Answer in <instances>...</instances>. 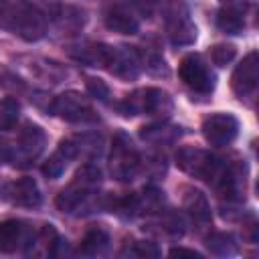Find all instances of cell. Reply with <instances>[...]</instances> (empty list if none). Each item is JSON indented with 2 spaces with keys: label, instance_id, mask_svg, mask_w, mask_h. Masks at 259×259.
<instances>
[{
  "label": "cell",
  "instance_id": "7a4b0ae2",
  "mask_svg": "<svg viewBox=\"0 0 259 259\" xmlns=\"http://www.w3.org/2000/svg\"><path fill=\"white\" fill-rule=\"evenodd\" d=\"M176 166L182 172L208 182L212 188H217L221 184V180L225 178V174L229 170V164L225 160L212 156L210 152H206L202 148H194V146H184L176 152Z\"/></svg>",
  "mask_w": 259,
  "mask_h": 259
},
{
  "label": "cell",
  "instance_id": "4316f807",
  "mask_svg": "<svg viewBox=\"0 0 259 259\" xmlns=\"http://www.w3.org/2000/svg\"><path fill=\"white\" fill-rule=\"evenodd\" d=\"M237 55V49L233 45H227V42H221V45H214L210 47V61L217 65V67H227Z\"/></svg>",
  "mask_w": 259,
  "mask_h": 259
},
{
  "label": "cell",
  "instance_id": "4dcf8cb0",
  "mask_svg": "<svg viewBox=\"0 0 259 259\" xmlns=\"http://www.w3.org/2000/svg\"><path fill=\"white\" fill-rule=\"evenodd\" d=\"M170 255H172V257H196V259L202 257L198 251H194V249H184V247H174V249H170Z\"/></svg>",
  "mask_w": 259,
  "mask_h": 259
},
{
  "label": "cell",
  "instance_id": "9a60e30c",
  "mask_svg": "<svg viewBox=\"0 0 259 259\" xmlns=\"http://www.w3.org/2000/svg\"><path fill=\"white\" fill-rule=\"evenodd\" d=\"M101 144H103L101 136H97V134H83V136H75V138L63 140L59 144V150L69 160L79 158V156H83V158H95L101 152Z\"/></svg>",
  "mask_w": 259,
  "mask_h": 259
},
{
  "label": "cell",
  "instance_id": "ffe728a7",
  "mask_svg": "<svg viewBox=\"0 0 259 259\" xmlns=\"http://www.w3.org/2000/svg\"><path fill=\"white\" fill-rule=\"evenodd\" d=\"M53 20H55V24L61 32L75 34L85 24V12L77 6H59L57 12L53 14Z\"/></svg>",
  "mask_w": 259,
  "mask_h": 259
},
{
  "label": "cell",
  "instance_id": "e0dca14e",
  "mask_svg": "<svg viewBox=\"0 0 259 259\" xmlns=\"http://www.w3.org/2000/svg\"><path fill=\"white\" fill-rule=\"evenodd\" d=\"M180 136H182V127L180 125L162 123V121L160 123L144 125L140 130V138L146 144H152V146H168V144H174Z\"/></svg>",
  "mask_w": 259,
  "mask_h": 259
},
{
  "label": "cell",
  "instance_id": "4fadbf2b",
  "mask_svg": "<svg viewBox=\"0 0 259 259\" xmlns=\"http://www.w3.org/2000/svg\"><path fill=\"white\" fill-rule=\"evenodd\" d=\"M166 22H168V36H170V42L172 45L186 47V45H192L196 40V26L190 20L186 8L172 6L168 10Z\"/></svg>",
  "mask_w": 259,
  "mask_h": 259
},
{
  "label": "cell",
  "instance_id": "f1b7e54d",
  "mask_svg": "<svg viewBox=\"0 0 259 259\" xmlns=\"http://www.w3.org/2000/svg\"><path fill=\"white\" fill-rule=\"evenodd\" d=\"M130 255H136V257H158L160 255V249L156 243L152 241H136L132 249H127Z\"/></svg>",
  "mask_w": 259,
  "mask_h": 259
},
{
  "label": "cell",
  "instance_id": "f546056e",
  "mask_svg": "<svg viewBox=\"0 0 259 259\" xmlns=\"http://www.w3.org/2000/svg\"><path fill=\"white\" fill-rule=\"evenodd\" d=\"M142 63H144V67H146L152 75H168V67H166L164 59H162L160 55H156V53H148Z\"/></svg>",
  "mask_w": 259,
  "mask_h": 259
},
{
  "label": "cell",
  "instance_id": "8992f818",
  "mask_svg": "<svg viewBox=\"0 0 259 259\" xmlns=\"http://www.w3.org/2000/svg\"><path fill=\"white\" fill-rule=\"evenodd\" d=\"M51 113L59 115L69 123H93L99 119L87 97H83L79 91H65L59 97H55Z\"/></svg>",
  "mask_w": 259,
  "mask_h": 259
},
{
  "label": "cell",
  "instance_id": "ac0fdd59",
  "mask_svg": "<svg viewBox=\"0 0 259 259\" xmlns=\"http://www.w3.org/2000/svg\"><path fill=\"white\" fill-rule=\"evenodd\" d=\"M105 26L117 34H136L140 28L138 18L123 6H111L105 12Z\"/></svg>",
  "mask_w": 259,
  "mask_h": 259
},
{
  "label": "cell",
  "instance_id": "83f0119b",
  "mask_svg": "<svg viewBox=\"0 0 259 259\" xmlns=\"http://www.w3.org/2000/svg\"><path fill=\"white\" fill-rule=\"evenodd\" d=\"M85 87H87V93L93 97V99H99V101H105L109 97V87L105 81H101L99 77H87L85 79Z\"/></svg>",
  "mask_w": 259,
  "mask_h": 259
},
{
  "label": "cell",
  "instance_id": "5b68a950",
  "mask_svg": "<svg viewBox=\"0 0 259 259\" xmlns=\"http://www.w3.org/2000/svg\"><path fill=\"white\" fill-rule=\"evenodd\" d=\"M109 170H111V176L119 182L134 180L140 170V154L134 148L125 132H117L113 136L111 154H109Z\"/></svg>",
  "mask_w": 259,
  "mask_h": 259
},
{
  "label": "cell",
  "instance_id": "d4e9b609",
  "mask_svg": "<svg viewBox=\"0 0 259 259\" xmlns=\"http://www.w3.org/2000/svg\"><path fill=\"white\" fill-rule=\"evenodd\" d=\"M158 227H160V233L174 237V239L182 237V233H184V223H182L180 214H176V212H164L158 219Z\"/></svg>",
  "mask_w": 259,
  "mask_h": 259
},
{
  "label": "cell",
  "instance_id": "2e32d148",
  "mask_svg": "<svg viewBox=\"0 0 259 259\" xmlns=\"http://www.w3.org/2000/svg\"><path fill=\"white\" fill-rule=\"evenodd\" d=\"M69 55L87 67H103L105 69L109 55H111V47L101 45V42H83V45L73 47L69 51Z\"/></svg>",
  "mask_w": 259,
  "mask_h": 259
},
{
  "label": "cell",
  "instance_id": "52a82bcc",
  "mask_svg": "<svg viewBox=\"0 0 259 259\" xmlns=\"http://www.w3.org/2000/svg\"><path fill=\"white\" fill-rule=\"evenodd\" d=\"M47 144V134L40 125L36 123H26L18 136L16 146L12 148L10 154V162L16 168H28L34 164V160L42 154Z\"/></svg>",
  "mask_w": 259,
  "mask_h": 259
},
{
  "label": "cell",
  "instance_id": "d6986e66",
  "mask_svg": "<svg viewBox=\"0 0 259 259\" xmlns=\"http://www.w3.org/2000/svg\"><path fill=\"white\" fill-rule=\"evenodd\" d=\"M184 210L190 214V219L196 225H208L210 223V206L206 196L196 188H186V194L182 198Z\"/></svg>",
  "mask_w": 259,
  "mask_h": 259
},
{
  "label": "cell",
  "instance_id": "cb8c5ba5",
  "mask_svg": "<svg viewBox=\"0 0 259 259\" xmlns=\"http://www.w3.org/2000/svg\"><path fill=\"white\" fill-rule=\"evenodd\" d=\"M18 113H20V105L16 99L12 97L0 99V132L12 130L14 123L18 121Z\"/></svg>",
  "mask_w": 259,
  "mask_h": 259
},
{
  "label": "cell",
  "instance_id": "1f68e13d",
  "mask_svg": "<svg viewBox=\"0 0 259 259\" xmlns=\"http://www.w3.org/2000/svg\"><path fill=\"white\" fill-rule=\"evenodd\" d=\"M10 154H12V148L8 146V142L0 140V166L6 164V162H10Z\"/></svg>",
  "mask_w": 259,
  "mask_h": 259
},
{
  "label": "cell",
  "instance_id": "484cf974",
  "mask_svg": "<svg viewBox=\"0 0 259 259\" xmlns=\"http://www.w3.org/2000/svg\"><path fill=\"white\" fill-rule=\"evenodd\" d=\"M67 162H69V158H67L61 150H57V152L42 164V174H45L47 178H59V176L65 172Z\"/></svg>",
  "mask_w": 259,
  "mask_h": 259
},
{
  "label": "cell",
  "instance_id": "6da1fadb",
  "mask_svg": "<svg viewBox=\"0 0 259 259\" xmlns=\"http://www.w3.org/2000/svg\"><path fill=\"white\" fill-rule=\"evenodd\" d=\"M0 24L26 42L40 40L47 32V16L30 2H0Z\"/></svg>",
  "mask_w": 259,
  "mask_h": 259
},
{
  "label": "cell",
  "instance_id": "8fae6325",
  "mask_svg": "<svg viewBox=\"0 0 259 259\" xmlns=\"http://www.w3.org/2000/svg\"><path fill=\"white\" fill-rule=\"evenodd\" d=\"M105 69L117 79L134 81L142 71V57L134 47H111V55Z\"/></svg>",
  "mask_w": 259,
  "mask_h": 259
},
{
  "label": "cell",
  "instance_id": "603a6c76",
  "mask_svg": "<svg viewBox=\"0 0 259 259\" xmlns=\"http://www.w3.org/2000/svg\"><path fill=\"white\" fill-rule=\"evenodd\" d=\"M206 247L210 253L219 257H231L239 251L237 241L231 233H212L210 237H206Z\"/></svg>",
  "mask_w": 259,
  "mask_h": 259
},
{
  "label": "cell",
  "instance_id": "7c38bea8",
  "mask_svg": "<svg viewBox=\"0 0 259 259\" xmlns=\"http://www.w3.org/2000/svg\"><path fill=\"white\" fill-rule=\"evenodd\" d=\"M32 241L34 233L22 221L8 219L0 223V253H16L22 247H30Z\"/></svg>",
  "mask_w": 259,
  "mask_h": 259
},
{
  "label": "cell",
  "instance_id": "7402d4cb",
  "mask_svg": "<svg viewBox=\"0 0 259 259\" xmlns=\"http://www.w3.org/2000/svg\"><path fill=\"white\" fill-rule=\"evenodd\" d=\"M109 249V233L101 227H93L85 233L83 241H81V253L87 257H99L105 255V251Z\"/></svg>",
  "mask_w": 259,
  "mask_h": 259
},
{
  "label": "cell",
  "instance_id": "44dd1931",
  "mask_svg": "<svg viewBox=\"0 0 259 259\" xmlns=\"http://www.w3.org/2000/svg\"><path fill=\"white\" fill-rule=\"evenodd\" d=\"M217 26L225 34H239L245 28V12L237 4H229L217 12Z\"/></svg>",
  "mask_w": 259,
  "mask_h": 259
},
{
  "label": "cell",
  "instance_id": "277c9868",
  "mask_svg": "<svg viewBox=\"0 0 259 259\" xmlns=\"http://www.w3.org/2000/svg\"><path fill=\"white\" fill-rule=\"evenodd\" d=\"M119 111L123 115H156V117H166L174 109V101L168 91L158 89V87H146L138 89L132 95H127L119 105Z\"/></svg>",
  "mask_w": 259,
  "mask_h": 259
},
{
  "label": "cell",
  "instance_id": "9c48e42d",
  "mask_svg": "<svg viewBox=\"0 0 259 259\" xmlns=\"http://www.w3.org/2000/svg\"><path fill=\"white\" fill-rule=\"evenodd\" d=\"M239 134V121L231 113H212L202 121V136L210 146L223 148L235 142Z\"/></svg>",
  "mask_w": 259,
  "mask_h": 259
},
{
  "label": "cell",
  "instance_id": "30bf717a",
  "mask_svg": "<svg viewBox=\"0 0 259 259\" xmlns=\"http://www.w3.org/2000/svg\"><path fill=\"white\" fill-rule=\"evenodd\" d=\"M257 83H259V61H257V51H251L233 71L231 85L235 95L243 101L255 95Z\"/></svg>",
  "mask_w": 259,
  "mask_h": 259
},
{
  "label": "cell",
  "instance_id": "ba28073f",
  "mask_svg": "<svg viewBox=\"0 0 259 259\" xmlns=\"http://www.w3.org/2000/svg\"><path fill=\"white\" fill-rule=\"evenodd\" d=\"M178 75L186 87L196 93H210L214 89V73L202 61L200 55H186L178 65Z\"/></svg>",
  "mask_w": 259,
  "mask_h": 259
},
{
  "label": "cell",
  "instance_id": "5bb4252c",
  "mask_svg": "<svg viewBox=\"0 0 259 259\" xmlns=\"http://www.w3.org/2000/svg\"><path fill=\"white\" fill-rule=\"evenodd\" d=\"M4 198L16 206L24 208H34L40 204L42 196L38 190V184L32 178H20L4 186Z\"/></svg>",
  "mask_w": 259,
  "mask_h": 259
},
{
  "label": "cell",
  "instance_id": "3957f363",
  "mask_svg": "<svg viewBox=\"0 0 259 259\" xmlns=\"http://www.w3.org/2000/svg\"><path fill=\"white\" fill-rule=\"evenodd\" d=\"M101 182V170L93 164H85L81 166L73 180L69 182L67 188H63L59 194H57V208L63 210V212H75L79 210L83 204H87L93 196V192L97 190Z\"/></svg>",
  "mask_w": 259,
  "mask_h": 259
}]
</instances>
